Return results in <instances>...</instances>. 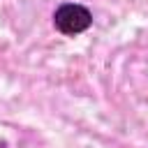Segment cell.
I'll return each instance as SVG.
<instances>
[{
  "mask_svg": "<svg viewBox=\"0 0 148 148\" xmlns=\"http://www.w3.org/2000/svg\"><path fill=\"white\" fill-rule=\"evenodd\" d=\"M53 25L58 32H62L67 37L81 35L92 25V12L79 2H62L53 12Z\"/></svg>",
  "mask_w": 148,
  "mask_h": 148,
  "instance_id": "6da1fadb",
  "label": "cell"
},
{
  "mask_svg": "<svg viewBox=\"0 0 148 148\" xmlns=\"http://www.w3.org/2000/svg\"><path fill=\"white\" fill-rule=\"evenodd\" d=\"M0 146H2V143H0Z\"/></svg>",
  "mask_w": 148,
  "mask_h": 148,
  "instance_id": "7a4b0ae2",
  "label": "cell"
}]
</instances>
